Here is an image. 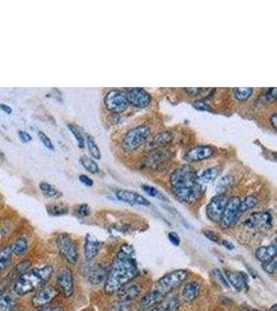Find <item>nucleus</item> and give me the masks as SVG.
Here are the masks:
<instances>
[{"mask_svg":"<svg viewBox=\"0 0 277 311\" xmlns=\"http://www.w3.org/2000/svg\"><path fill=\"white\" fill-rule=\"evenodd\" d=\"M139 274L134 248L128 244L121 246L108 271L104 290L106 295H114L124 285L130 283Z\"/></svg>","mask_w":277,"mask_h":311,"instance_id":"1","label":"nucleus"},{"mask_svg":"<svg viewBox=\"0 0 277 311\" xmlns=\"http://www.w3.org/2000/svg\"><path fill=\"white\" fill-rule=\"evenodd\" d=\"M173 195L183 204L197 203L205 194L204 184L198 181L197 172L189 165H181L169 175Z\"/></svg>","mask_w":277,"mask_h":311,"instance_id":"2","label":"nucleus"},{"mask_svg":"<svg viewBox=\"0 0 277 311\" xmlns=\"http://www.w3.org/2000/svg\"><path fill=\"white\" fill-rule=\"evenodd\" d=\"M52 273L53 268L51 265H44L27 271L16 280L13 291L18 296H25L36 292L48 282Z\"/></svg>","mask_w":277,"mask_h":311,"instance_id":"3","label":"nucleus"},{"mask_svg":"<svg viewBox=\"0 0 277 311\" xmlns=\"http://www.w3.org/2000/svg\"><path fill=\"white\" fill-rule=\"evenodd\" d=\"M152 130L149 126L140 125L128 130L121 138V148L125 152H134L146 144L151 138Z\"/></svg>","mask_w":277,"mask_h":311,"instance_id":"4","label":"nucleus"},{"mask_svg":"<svg viewBox=\"0 0 277 311\" xmlns=\"http://www.w3.org/2000/svg\"><path fill=\"white\" fill-rule=\"evenodd\" d=\"M188 273L186 270H175L168 274L164 275L160 278L156 284H155V290L161 294L163 297L170 294L176 287H179L186 279Z\"/></svg>","mask_w":277,"mask_h":311,"instance_id":"5","label":"nucleus"},{"mask_svg":"<svg viewBox=\"0 0 277 311\" xmlns=\"http://www.w3.org/2000/svg\"><path fill=\"white\" fill-rule=\"evenodd\" d=\"M104 105L109 112L114 114L124 113L130 107L127 92L119 90L108 92L104 98Z\"/></svg>","mask_w":277,"mask_h":311,"instance_id":"6","label":"nucleus"},{"mask_svg":"<svg viewBox=\"0 0 277 311\" xmlns=\"http://www.w3.org/2000/svg\"><path fill=\"white\" fill-rule=\"evenodd\" d=\"M240 202H241V198L239 196L228 197L224 212L219 222V224L222 229H229L237 223V221L241 217L240 212H239Z\"/></svg>","mask_w":277,"mask_h":311,"instance_id":"7","label":"nucleus"},{"mask_svg":"<svg viewBox=\"0 0 277 311\" xmlns=\"http://www.w3.org/2000/svg\"><path fill=\"white\" fill-rule=\"evenodd\" d=\"M56 246L59 254L70 264H75L78 261L79 253L75 242L65 233H61L56 239Z\"/></svg>","mask_w":277,"mask_h":311,"instance_id":"8","label":"nucleus"},{"mask_svg":"<svg viewBox=\"0 0 277 311\" xmlns=\"http://www.w3.org/2000/svg\"><path fill=\"white\" fill-rule=\"evenodd\" d=\"M228 197L225 193H219L211 198L206 207V214L209 220L219 223L224 212Z\"/></svg>","mask_w":277,"mask_h":311,"instance_id":"9","label":"nucleus"},{"mask_svg":"<svg viewBox=\"0 0 277 311\" xmlns=\"http://www.w3.org/2000/svg\"><path fill=\"white\" fill-rule=\"evenodd\" d=\"M215 153L216 151L213 147L208 146V144H199V146L190 148L189 150L186 151L184 155V160L190 164L203 162L212 158Z\"/></svg>","mask_w":277,"mask_h":311,"instance_id":"10","label":"nucleus"},{"mask_svg":"<svg viewBox=\"0 0 277 311\" xmlns=\"http://www.w3.org/2000/svg\"><path fill=\"white\" fill-rule=\"evenodd\" d=\"M130 105L136 108H147L152 103V96L143 88L135 87L127 91Z\"/></svg>","mask_w":277,"mask_h":311,"instance_id":"11","label":"nucleus"},{"mask_svg":"<svg viewBox=\"0 0 277 311\" xmlns=\"http://www.w3.org/2000/svg\"><path fill=\"white\" fill-rule=\"evenodd\" d=\"M56 283L64 297L70 298L74 294L73 272L69 268H62L56 275Z\"/></svg>","mask_w":277,"mask_h":311,"instance_id":"12","label":"nucleus"},{"mask_svg":"<svg viewBox=\"0 0 277 311\" xmlns=\"http://www.w3.org/2000/svg\"><path fill=\"white\" fill-rule=\"evenodd\" d=\"M115 196L118 201L126 203L130 206H141V207H150L151 203L150 201L140 195L139 193H136L134 191L130 190H117L115 192Z\"/></svg>","mask_w":277,"mask_h":311,"instance_id":"13","label":"nucleus"},{"mask_svg":"<svg viewBox=\"0 0 277 311\" xmlns=\"http://www.w3.org/2000/svg\"><path fill=\"white\" fill-rule=\"evenodd\" d=\"M58 296V291L53 286L43 287L32 298V306L35 307H45L49 303H51L53 300Z\"/></svg>","mask_w":277,"mask_h":311,"instance_id":"14","label":"nucleus"},{"mask_svg":"<svg viewBox=\"0 0 277 311\" xmlns=\"http://www.w3.org/2000/svg\"><path fill=\"white\" fill-rule=\"evenodd\" d=\"M225 277L230 286L238 292H246L248 290V278L247 275L243 272L226 271Z\"/></svg>","mask_w":277,"mask_h":311,"instance_id":"15","label":"nucleus"},{"mask_svg":"<svg viewBox=\"0 0 277 311\" xmlns=\"http://www.w3.org/2000/svg\"><path fill=\"white\" fill-rule=\"evenodd\" d=\"M103 247V243L101 241H99L96 237L88 235L85 237V244H84V257L87 261L93 260L100 250Z\"/></svg>","mask_w":277,"mask_h":311,"instance_id":"16","label":"nucleus"},{"mask_svg":"<svg viewBox=\"0 0 277 311\" xmlns=\"http://www.w3.org/2000/svg\"><path fill=\"white\" fill-rule=\"evenodd\" d=\"M172 153L168 149H157L153 150L150 155L148 156L147 164L150 166H160L161 164L165 163L166 161L170 160Z\"/></svg>","mask_w":277,"mask_h":311,"instance_id":"17","label":"nucleus"},{"mask_svg":"<svg viewBox=\"0 0 277 311\" xmlns=\"http://www.w3.org/2000/svg\"><path fill=\"white\" fill-rule=\"evenodd\" d=\"M108 271L102 264H95L91 266V270L87 274V280L92 285L102 284L107 278Z\"/></svg>","mask_w":277,"mask_h":311,"instance_id":"18","label":"nucleus"},{"mask_svg":"<svg viewBox=\"0 0 277 311\" xmlns=\"http://www.w3.org/2000/svg\"><path fill=\"white\" fill-rule=\"evenodd\" d=\"M173 139V134L171 131H162L159 132L158 134L155 135L151 142H150V149L151 150H157V149H164L171 143Z\"/></svg>","mask_w":277,"mask_h":311,"instance_id":"19","label":"nucleus"},{"mask_svg":"<svg viewBox=\"0 0 277 311\" xmlns=\"http://www.w3.org/2000/svg\"><path fill=\"white\" fill-rule=\"evenodd\" d=\"M142 288L139 284L134 283V284H126L123 287L118 290L117 298L118 300H126V301H133V300L136 299L140 294H141Z\"/></svg>","mask_w":277,"mask_h":311,"instance_id":"20","label":"nucleus"},{"mask_svg":"<svg viewBox=\"0 0 277 311\" xmlns=\"http://www.w3.org/2000/svg\"><path fill=\"white\" fill-rule=\"evenodd\" d=\"M202 291V285L197 281L187 283L182 290V297L186 302H192L199 296Z\"/></svg>","mask_w":277,"mask_h":311,"instance_id":"21","label":"nucleus"},{"mask_svg":"<svg viewBox=\"0 0 277 311\" xmlns=\"http://www.w3.org/2000/svg\"><path fill=\"white\" fill-rule=\"evenodd\" d=\"M277 247L275 244H271L269 246H261L256 250V258L262 263L267 262L274 258H276Z\"/></svg>","mask_w":277,"mask_h":311,"instance_id":"22","label":"nucleus"},{"mask_svg":"<svg viewBox=\"0 0 277 311\" xmlns=\"http://www.w3.org/2000/svg\"><path fill=\"white\" fill-rule=\"evenodd\" d=\"M164 297L159 294L156 291H153L149 294H147L145 297L141 299L140 301V306L143 309H149V308H153L156 305H158L159 303H161L163 301Z\"/></svg>","mask_w":277,"mask_h":311,"instance_id":"23","label":"nucleus"},{"mask_svg":"<svg viewBox=\"0 0 277 311\" xmlns=\"http://www.w3.org/2000/svg\"><path fill=\"white\" fill-rule=\"evenodd\" d=\"M220 172H221V168L219 167V166H212V167H209L203 170L199 174H197L198 181L202 184L214 182L219 176Z\"/></svg>","mask_w":277,"mask_h":311,"instance_id":"24","label":"nucleus"},{"mask_svg":"<svg viewBox=\"0 0 277 311\" xmlns=\"http://www.w3.org/2000/svg\"><path fill=\"white\" fill-rule=\"evenodd\" d=\"M259 205V198L256 195H247L240 202V216L245 214L248 210L256 207Z\"/></svg>","mask_w":277,"mask_h":311,"instance_id":"25","label":"nucleus"},{"mask_svg":"<svg viewBox=\"0 0 277 311\" xmlns=\"http://www.w3.org/2000/svg\"><path fill=\"white\" fill-rule=\"evenodd\" d=\"M16 305V298L10 293L0 295V311H12Z\"/></svg>","mask_w":277,"mask_h":311,"instance_id":"26","label":"nucleus"},{"mask_svg":"<svg viewBox=\"0 0 277 311\" xmlns=\"http://www.w3.org/2000/svg\"><path fill=\"white\" fill-rule=\"evenodd\" d=\"M10 250H12V253L17 255V257H22L24 255L27 250H28V242L26 240V238L21 237L18 238L10 246Z\"/></svg>","mask_w":277,"mask_h":311,"instance_id":"27","label":"nucleus"},{"mask_svg":"<svg viewBox=\"0 0 277 311\" xmlns=\"http://www.w3.org/2000/svg\"><path fill=\"white\" fill-rule=\"evenodd\" d=\"M260 228L263 231H269L273 228V216L270 210L260 212Z\"/></svg>","mask_w":277,"mask_h":311,"instance_id":"28","label":"nucleus"},{"mask_svg":"<svg viewBox=\"0 0 277 311\" xmlns=\"http://www.w3.org/2000/svg\"><path fill=\"white\" fill-rule=\"evenodd\" d=\"M232 96L235 97L236 100L240 102H245L254 93V88L252 87H246V88H241V87H234L231 90Z\"/></svg>","mask_w":277,"mask_h":311,"instance_id":"29","label":"nucleus"},{"mask_svg":"<svg viewBox=\"0 0 277 311\" xmlns=\"http://www.w3.org/2000/svg\"><path fill=\"white\" fill-rule=\"evenodd\" d=\"M39 187H40V190L41 192L45 195L47 198H50V199H57L59 197L62 196V194L57 190V189H55L52 185L46 183V182H42L39 184Z\"/></svg>","mask_w":277,"mask_h":311,"instance_id":"30","label":"nucleus"},{"mask_svg":"<svg viewBox=\"0 0 277 311\" xmlns=\"http://www.w3.org/2000/svg\"><path fill=\"white\" fill-rule=\"evenodd\" d=\"M12 250H10V246H5L1 250H0V274H1L9 264L10 260H12Z\"/></svg>","mask_w":277,"mask_h":311,"instance_id":"31","label":"nucleus"},{"mask_svg":"<svg viewBox=\"0 0 277 311\" xmlns=\"http://www.w3.org/2000/svg\"><path fill=\"white\" fill-rule=\"evenodd\" d=\"M234 184H235V176L232 174L225 175L223 177H221L219 182L217 183V190L219 191V193H225Z\"/></svg>","mask_w":277,"mask_h":311,"instance_id":"32","label":"nucleus"},{"mask_svg":"<svg viewBox=\"0 0 277 311\" xmlns=\"http://www.w3.org/2000/svg\"><path fill=\"white\" fill-rule=\"evenodd\" d=\"M30 265H31V262L29 260H24V261L18 263L9 274L10 278H14L17 280V278H19V277H21L22 275L25 274L28 271V269L30 268Z\"/></svg>","mask_w":277,"mask_h":311,"instance_id":"33","label":"nucleus"},{"mask_svg":"<svg viewBox=\"0 0 277 311\" xmlns=\"http://www.w3.org/2000/svg\"><path fill=\"white\" fill-rule=\"evenodd\" d=\"M86 146L94 160L101 159V152H100V149L97 146V142L91 135H86Z\"/></svg>","mask_w":277,"mask_h":311,"instance_id":"34","label":"nucleus"},{"mask_svg":"<svg viewBox=\"0 0 277 311\" xmlns=\"http://www.w3.org/2000/svg\"><path fill=\"white\" fill-rule=\"evenodd\" d=\"M80 163L88 172L98 173L100 171L98 163L93 158L88 157V156H82L80 158Z\"/></svg>","mask_w":277,"mask_h":311,"instance_id":"35","label":"nucleus"},{"mask_svg":"<svg viewBox=\"0 0 277 311\" xmlns=\"http://www.w3.org/2000/svg\"><path fill=\"white\" fill-rule=\"evenodd\" d=\"M47 212L49 215H52V216H63L68 214L69 208L64 205L55 204V205L47 206Z\"/></svg>","mask_w":277,"mask_h":311,"instance_id":"36","label":"nucleus"},{"mask_svg":"<svg viewBox=\"0 0 277 311\" xmlns=\"http://www.w3.org/2000/svg\"><path fill=\"white\" fill-rule=\"evenodd\" d=\"M141 189L143 191H145L148 195L152 196V197H155V198H158V199H161V201H164V202H167L168 199L166 196H164L158 189H156L153 186H150V185H141Z\"/></svg>","mask_w":277,"mask_h":311,"instance_id":"37","label":"nucleus"},{"mask_svg":"<svg viewBox=\"0 0 277 311\" xmlns=\"http://www.w3.org/2000/svg\"><path fill=\"white\" fill-rule=\"evenodd\" d=\"M132 310V301H126V300H117L110 307V311H131Z\"/></svg>","mask_w":277,"mask_h":311,"instance_id":"38","label":"nucleus"},{"mask_svg":"<svg viewBox=\"0 0 277 311\" xmlns=\"http://www.w3.org/2000/svg\"><path fill=\"white\" fill-rule=\"evenodd\" d=\"M68 128L69 130L72 132V134L74 135L75 139L77 140V143H78V146L80 149H83L84 146H85V139L84 137L82 136L81 132L78 130V128H77L76 126L72 125V124H68Z\"/></svg>","mask_w":277,"mask_h":311,"instance_id":"39","label":"nucleus"},{"mask_svg":"<svg viewBox=\"0 0 277 311\" xmlns=\"http://www.w3.org/2000/svg\"><path fill=\"white\" fill-rule=\"evenodd\" d=\"M212 276L218 281V283H219L220 285H222V286L225 287V288H229V287H230V285H229V283H228V281H227V279H226L225 275H224L222 272H221L220 270H218V269L213 270V271H212Z\"/></svg>","mask_w":277,"mask_h":311,"instance_id":"40","label":"nucleus"},{"mask_svg":"<svg viewBox=\"0 0 277 311\" xmlns=\"http://www.w3.org/2000/svg\"><path fill=\"white\" fill-rule=\"evenodd\" d=\"M91 213H92V209H91L90 206L86 205V204H82V205L77 206L76 208H75V215L80 217V218L88 217V216L91 215Z\"/></svg>","mask_w":277,"mask_h":311,"instance_id":"41","label":"nucleus"},{"mask_svg":"<svg viewBox=\"0 0 277 311\" xmlns=\"http://www.w3.org/2000/svg\"><path fill=\"white\" fill-rule=\"evenodd\" d=\"M276 268H277V259L274 258L273 259L264 262L263 263V270L268 273V274H274L276 272Z\"/></svg>","mask_w":277,"mask_h":311,"instance_id":"42","label":"nucleus"},{"mask_svg":"<svg viewBox=\"0 0 277 311\" xmlns=\"http://www.w3.org/2000/svg\"><path fill=\"white\" fill-rule=\"evenodd\" d=\"M192 106L198 111H211V105L205 101V100H198V101L193 102Z\"/></svg>","mask_w":277,"mask_h":311,"instance_id":"43","label":"nucleus"},{"mask_svg":"<svg viewBox=\"0 0 277 311\" xmlns=\"http://www.w3.org/2000/svg\"><path fill=\"white\" fill-rule=\"evenodd\" d=\"M39 138L42 141V143L45 146V148H47L50 151H54V146L53 142L51 141V139L45 134L44 132H39Z\"/></svg>","mask_w":277,"mask_h":311,"instance_id":"44","label":"nucleus"},{"mask_svg":"<svg viewBox=\"0 0 277 311\" xmlns=\"http://www.w3.org/2000/svg\"><path fill=\"white\" fill-rule=\"evenodd\" d=\"M179 307H180L179 299L176 298V297H172V298H170V300L168 301L167 307H166V309H167V311H178Z\"/></svg>","mask_w":277,"mask_h":311,"instance_id":"45","label":"nucleus"},{"mask_svg":"<svg viewBox=\"0 0 277 311\" xmlns=\"http://www.w3.org/2000/svg\"><path fill=\"white\" fill-rule=\"evenodd\" d=\"M203 233H204V236L208 240H210L211 242H214V243H219L220 238H219V236L217 235L215 231H213V230H204Z\"/></svg>","mask_w":277,"mask_h":311,"instance_id":"46","label":"nucleus"},{"mask_svg":"<svg viewBox=\"0 0 277 311\" xmlns=\"http://www.w3.org/2000/svg\"><path fill=\"white\" fill-rule=\"evenodd\" d=\"M168 240L170 241V243L172 244V245L174 246H180V243H181V240H180V237L176 232H169L168 233Z\"/></svg>","mask_w":277,"mask_h":311,"instance_id":"47","label":"nucleus"},{"mask_svg":"<svg viewBox=\"0 0 277 311\" xmlns=\"http://www.w3.org/2000/svg\"><path fill=\"white\" fill-rule=\"evenodd\" d=\"M18 136H19V139L23 143H28V142H30L32 140L31 135L29 134V133H27L25 131H19L18 132Z\"/></svg>","mask_w":277,"mask_h":311,"instance_id":"48","label":"nucleus"},{"mask_svg":"<svg viewBox=\"0 0 277 311\" xmlns=\"http://www.w3.org/2000/svg\"><path fill=\"white\" fill-rule=\"evenodd\" d=\"M79 181L86 187H93L94 186V181L91 179L90 176H87L85 174L79 175Z\"/></svg>","mask_w":277,"mask_h":311,"instance_id":"49","label":"nucleus"},{"mask_svg":"<svg viewBox=\"0 0 277 311\" xmlns=\"http://www.w3.org/2000/svg\"><path fill=\"white\" fill-rule=\"evenodd\" d=\"M206 88H185V92L189 94L190 96H199L204 92H207Z\"/></svg>","mask_w":277,"mask_h":311,"instance_id":"50","label":"nucleus"},{"mask_svg":"<svg viewBox=\"0 0 277 311\" xmlns=\"http://www.w3.org/2000/svg\"><path fill=\"white\" fill-rule=\"evenodd\" d=\"M265 98H266V100H267L268 102H275V100H276V88L275 87L270 88V90L267 92V94L265 95Z\"/></svg>","mask_w":277,"mask_h":311,"instance_id":"51","label":"nucleus"},{"mask_svg":"<svg viewBox=\"0 0 277 311\" xmlns=\"http://www.w3.org/2000/svg\"><path fill=\"white\" fill-rule=\"evenodd\" d=\"M39 311H63V308L60 306H45Z\"/></svg>","mask_w":277,"mask_h":311,"instance_id":"52","label":"nucleus"},{"mask_svg":"<svg viewBox=\"0 0 277 311\" xmlns=\"http://www.w3.org/2000/svg\"><path fill=\"white\" fill-rule=\"evenodd\" d=\"M269 121H270V124H271L272 128H273L274 130H276V128H277V116H276V112H273V113H272V115L269 117Z\"/></svg>","mask_w":277,"mask_h":311,"instance_id":"53","label":"nucleus"},{"mask_svg":"<svg viewBox=\"0 0 277 311\" xmlns=\"http://www.w3.org/2000/svg\"><path fill=\"white\" fill-rule=\"evenodd\" d=\"M221 244H222V246L224 247V248H226V249H228V250H232L235 248V246H234V244L232 243H230L229 241H226V240H223V241H221Z\"/></svg>","mask_w":277,"mask_h":311,"instance_id":"54","label":"nucleus"},{"mask_svg":"<svg viewBox=\"0 0 277 311\" xmlns=\"http://www.w3.org/2000/svg\"><path fill=\"white\" fill-rule=\"evenodd\" d=\"M0 109H1L3 112H5L6 114H10L12 113V108H10L8 105H6V104H0Z\"/></svg>","mask_w":277,"mask_h":311,"instance_id":"55","label":"nucleus"},{"mask_svg":"<svg viewBox=\"0 0 277 311\" xmlns=\"http://www.w3.org/2000/svg\"><path fill=\"white\" fill-rule=\"evenodd\" d=\"M152 311H167V309H166V307L164 306H158V307H154Z\"/></svg>","mask_w":277,"mask_h":311,"instance_id":"56","label":"nucleus"},{"mask_svg":"<svg viewBox=\"0 0 277 311\" xmlns=\"http://www.w3.org/2000/svg\"><path fill=\"white\" fill-rule=\"evenodd\" d=\"M276 309H277V305L274 304V305L269 309V311H276Z\"/></svg>","mask_w":277,"mask_h":311,"instance_id":"57","label":"nucleus"},{"mask_svg":"<svg viewBox=\"0 0 277 311\" xmlns=\"http://www.w3.org/2000/svg\"><path fill=\"white\" fill-rule=\"evenodd\" d=\"M253 311H261V310H253Z\"/></svg>","mask_w":277,"mask_h":311,"instance_id":"58","label":"nucleus"},{"mask_svg":"<svg viewBox=\"0 0 277 311\" xmlns=\"http://www.w3.org/2000/svg\"><path fill=\"white\" fill-rule=\"evenodd\" d=\"M18 311H22V310H18Z\"/></svg>","mask_w":277,"mask_h":311,"instance_id":"59","label":"nucleus"}]
</instances>
